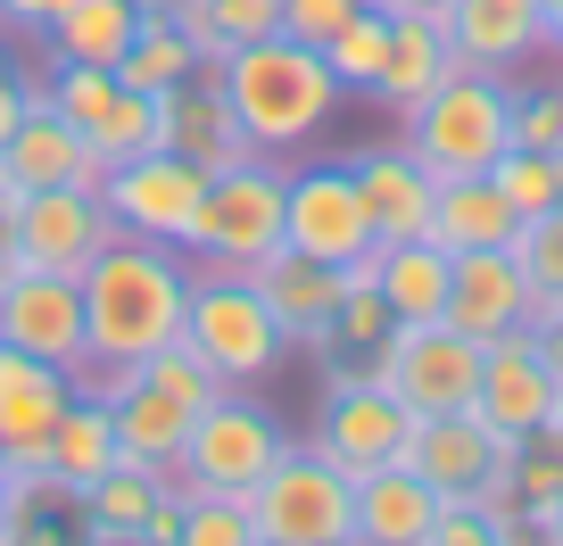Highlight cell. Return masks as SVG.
<instances>
[{
  "mask_svg": "<svg viewBox=\"0 0 563 546\" xmlns=\"http://www.w3.org/2000/svg\"><path fill=\"white\" fill-rule=\"evenodd\" d=\"M431 513H440V489L406 464H382L356 480V546H422Z\"/></svg>",
  "mask_w": 563,
  "mask_h": 546,
  "instance_id": "cell-26",
  "label": "cell"
},
{
  "mask_svg": "<svg viewBox=\"0 0 563 546\" xmlns=\"http://www.w3.org/2000/svg\"><path fill=\"white\" fill-rule=\"evenodd\" d=\"M522 522H530V538H547V546H563V497H555V505H547V513H522Z\"/></svg>",
  "mask_w": 563,
  "mask_h": 546,
  "instance_id": "cell-47",
  "label": "cell"
},
{
  "mask_svg": "<svg viewBox=\"0 0 563 546\" xmlns=\"http://www.w3.org/2000/svg\"><path fill=\"white\" fill-rule=\"evenodd\" d=\"M547 431H555V439H563V389H555V414H547Z\"/></svg>",
  "mask_w": 563,
  "mask_h": 546,
  "instance_id": "cell-52",
  "label": "cell"
},
{
  "mask_svg": "<svg viewBox=\"0 0 563 546\" xmlns=\"http://www.w3.org/2000/svg\"><path fill=\"white\" fill-rule=\"evenodd\" d=\"M539 42L563 58V0H539Z\"/></svg>",
  "mask_w": 563,
  "mask_h": 546,
  "instance_id": "cell-48",
  "label": "cell"
},
{
  "mask_svg": "<svg viewBox=\"0 0 563 546\" xmlns=\"http://www.w3.org/2000/svg\"><path fill=\"white\" fill-rule=\"evenodd\" d=\"M555 389H563V372L547 365V348H539V332H497V339H481V389H473V414L497 431L506 447H522V439H539L547 431V414H555Z\"/></svg>",
  "mask_w": 563,
  "mask_h": 546,
  "instance_id": "cell-14",
  "label": "cell"
},
{
  "mask_svg": "<svg viewBox=\"0 0 563 546\" xmlns=\"http://www.w3.org/2000/svg\"><path fill=\"white\" fill-rule=\"evenodd\" d=\"M150 9H158V0H150Z\"/></svg>",
  "mask_w": 563,
  "mask_h": 546,
  "instance_id": "cell-55",
  "label": "cell"
},
{
  "mask_svg": "<svg viewBox=\"0 0 563 546\" xmlns=\"http://www.w3.org/2000/svg\"><path fill=\"white\" fill-rule=\"evenodd\" d=\"M67 398H75V372H58V365H42V356L0 339V456H9V472H34L42 464Z\"/></svg>",
  "mask_w": 563,
  "mask_h": 546,
  "instance_id": "cell-17",
  "label": "cell"
},
{
  "mask_svg": "<svg viewBox=\"0 0 563 546\" xmlns=\"http://www.w3.org/2000/svg\"><path fill=\"white\" fill-rule=\"evenodd\" d=\"M514 149H563V83L514 91Z\"/></svg>",
  "mask_w": 563,
  "mask_h": 546,
  "instance_id": "cell-40",
  "label": "cell"
},
{
  "mask_svg": "<svg viewBox=\"0 0 563 546\" xmlns=\"http://www.w3.org/2000/svg\"><path fill=\"white\" fill-rule=\"evenodd\" d=\"M91 389H100L108 414H117V456L175 472V464H183V439H191V423H199V405H183L175 389L150 381L141 365H124V372H91Z\"/></svg>",
  "mask_w": 563,
  "mask_h": 546,
  "instance_id": "cell-15",
  "label": "cell"
},
{
  "mask_svg": "<svg viewBox=\"0 0 563 546\" xmlns=\"http://www.w3.org/2000/svg\"><path fill=\"white\" fill-rule=\"evenodd\" d=\"M489 182L514 199V215H539V208H555L563 199V166H555V149H497V166H489Z\"/></svg>",
  "mask_w": 563,
  "mask_h": 546,
  "instance_id": "cell-35",
  "label": "cell"
},
{
  "mask_svg": "<svg viewBox=\"0 0 563 546\" xmlns=\"http://www.w3.org/2000/svg\"><path fill=\"white\" fill-rule=\"evenodd\" d=\"M290 456V431L265 414L249 389H224V398L199 405L191 439H183V464H175V489H224V497H249L274 464Z\"/></svg>",
  "mask_w": 563,
  "mask_h": 546,
  "instance_id": "cell-7",
  "label": "cell"
},
{
  "mask_svg": "<svg viewBox=\"0 0 563 546\" xmlns=\"http://www.w3.org/2000/svg\"><path fill=\"white\" fill-rule=\"evenodd\" d=\"M141 546H183V497H166V505L141 522Z\"/></svg>",
  "mask_w": 563,
  "mask_h": 546,
  "instance_id": "cell-45",
  "label": "cell"
},
{
  "mask_svg": "<svg viewBox=\"0 0 563 546\" xmlns=\"http://www.w3.org/2000/svg\"><path fill=\"white\" fill-rule=\"evenodd\" d=\"M0 182L9 191H51V182H100V158H91V142L75 133L67 116H58L51 100L25 108V124L9 133V149H0Z\"/></svg>",
  "mask_w": 563,
  "mask_h": 546,
  "instance_id": "cell-22",
  "label": "cell"
},
{
  "mask_svg": "<svg viewBox=\"0 0 563 546\" xmlns=\"http://www.w3.org/2000/svg\"><path fill=\"white\" fill-rule=\"evenodd\" d=\"M141 25V0H58L51 34V67H117L124 42Z\"/></svg>",
  "mask_w": 563,
  "mask_h": 546,
  "instance_id": "cell-30",
  "label": "cell"
},
{
  "mask_svg": "<svg viewBox=\"0 0 563 546\" xmlns=\"http://www.w3.org/2000/svg\"><path fill=\"white\" fill-rule=\"evenodd\" d=\"M323 58H332L340 91H373V75H382V58H389V9H373V0H365V9L323 42Z\"/></svg>",
  "mask_w": 563,
  "mask_h": 546,
  "instance_id": "cell-34",
  "label": "cell"
},
{
  "mask_svg": "<svg viewBox=\"0 0 563 546\" xmlns=\"http://www.w3.org/2000/svg\"><path fill=\"white\" fill-rule=\"evenodd\" d=\"M58 18V0H0V25H18V34H42Z\"/></svg>",
  "mask_w": 563,
  "mask_h": 546,
  "instance_id": "cell-46",
  "label": "cell"
},
{
  "mask_svg": "<svg viewBox=\"0 0 563 546\" xmlns=\"http://www.w3.org/2000/svg\"><path fill=\"white\" fill-rule=\"evenodd\" d=\"M506 489H514L522 513H547L563 497V439H555V431H539V439H522L506 456Z\"/></svg>",
  "mask_w": 563,
  "mask_h": 546,
  "instance_id": "cell-37",
  "label": "cell"
},
{
  "mask_svg": "<svg viewBox=\"0 0 563 546\" xmlns=\"http://www.w3.org/2000/svg\"><path fill=\"white\" fill-rule=\"evenodd\" d=\"M389 299H382V282H373V248L349 265V282H340V315H332V348L323 356H340V365H365L373 348L389 339Z\"/></svg>",
  "mask_w": 563,
  "mask_h": 546,
  "instance_id": "cell-32",
  "label": "cell"
},
{
  "mask_svg": "<svg viewBox=\"0 0 563 546\" xmlns=\"http://www.w3.org/2000/svg\"><path fill=\"white\" fill-rule=\"evenodd\" d=\"M539 315V290H530L522 257L514 248H464L448 265V323L473 339H497V332H522Z\"/></svg>",
  "mask_w": 563,
  "mask_h": 546,
  "instance_id": "cell-19",
  "label": "cell"
},
{
  "mask_svg": "<svg viewBox=\"0 0 563 546\" xmlns=\"http://www.w3.org/2000/svg\"><path fill=\"white\" fill-rule=\"evenodd\" d=\"M208 18H216V42H257V34H274L282 25V0H208Z\"/></svg>",
  "mask_w": 563,
  "mask_h": 546,
  "instance_id": "cell-42",
  "label": "cell"
},
{
  "mask_svg": "<svg viewBox=\"0 0 563 546\" xmlns=\"http://www.w3.org/2000/svg\"><path fill=\"white\" fill-rule=\"evenodd\" d=\"M448 25V51H456V67H522L530 51H547L539 42V0H448L440 9Z\"/></svg>",
  "mask_w": 563,
  "mask_h": 546,
  "instance_id": "cell-23",
  "label": "cell"
},
{
  "mask_svg": "<svg viewBox=\"0 0 563 546\" xmlns=\"http://www.w3.org/2000/svg\"><path fill=\"white\" fill-rule=\"evenodd\" d=\"M84 142H91V158H100V166H124V158H141V149H158V100L117 83V100L100 108V124H91Z\"/></svg>",
  "mask_w": 563,
  "mask_h": 546,
  "instance_id": "cell-33",
  "label": "cell"
},
{
  "mask_svg": "<svg viewBox=\"0 0 563 546\" xmlns=\"http://www.w3.org/2000/svg\"><path fill=\"white\" fill-rule=\"evenodd\" d=\"M398 124H406V149H415L440 182L448 175H489L497 149L514 142V83L489 75V67H448L440 91Z\"/></svg>",
  "mask_w": 563,
  "mask_h": 546,
  "instance_id": "cell-4",
  "label": "cell"
},
{
  "mask_svg": "<svg viewBox=\"0 0 563 546\" xmlns=\"http://www.w3.org/2000/svg\"><path fill=\"white\" fill-rule=\"evenodd\" d=\"M456 67V51H448V25L440 18H389V58L382 75H373V100L389 108V116H415L431 91H440V75Z\"/></svg>",
  "mask_w": 563,
  "mask_h": 546,
  "instance_id": "cell-25",
  "label": "cell"
},
{
  "mask_svg": "<svg viewBox=\"0 0 563 546\" xmlns=\"http://www.w3.org/2000/svg\"><path fill=\"white\" fill-rule=\"evenodd\" d=\"M0 67H9V42H0Z\"/></svg>",
  "mask_w": 563,
  "mask_h": 546,
  "instance_id": "cell-53",
  "label": "cell"
},
{
  "mask_svg": "<svg viewBox=\"0 0 563 546\" xmlns=\"http://www.w3.org/2000/svg\"><path fill=\"white\" fill-rule=\"evenodd\" d=\"M257 299L274 307V323L290 332V348H332V315H340V282H349V265H323V257H299V248H274V257L241 265Z\"/></svg>",
  "mask_w": 563,
  "mask_h": 546,
  "instance_id": "cell-18",
  "label": "cell"
},
{
  "mask_svg": "<svg viewBox=\"0 0 563 546\" xmlns=\"http://www.w3.org/2000/svg\"><path fill=\"white\" fill-rule=\"evenodd\" d=\"M166 497H175V472L117 456L84 497H75V522H84V538H91V546H141V522H150Z\"/></svg>",
  "mask_w": 563,
  "mask_h": 546,
  "instance_id": "cell-24",
  "label": "cell"
},
{
  "mask_svg": "<svg viewBox=\"0 0 563 546\" xmlns=\"http://www.w3.org/2000/svg\"><path fill=\"white\" fill-rule=\"evenodd\" d=\"M199 67H208V58L183 42V25L141 0V25H133V42H124V58H117V83L124 91H166V83H183V75H199Z\"/></svg>",
  "mask_w": 563,
  "mask_h": 546,
  "instance_id": "cell-31",
  "label": "cell"
},
{
  "mask_svg": "<svg viewBox=\"0 0 563 546\" xmlns=\"http://www.w3.org/2000/svg\"><path fill=\"white\" fill-rule=\"evenodd\" d=\"M356 9H365V0H282V34H299V42H316V51H323Z\"/></svg>",
  "mask_w": 563,
  "mask_h": 546,
  "instance_id": "cell-41",
  "label": "cell"
},
{
  "mask_svg": "<svg viewBox=\"0 0 563 546\" xmlns=\"http://www.w3.org/2000/svg\"><path fill=\"white\" fill-rule=\"evenodd\" d=\"M282 182H290V166L265 158V149L216 166L183 248H191L199 265H257V257H274L282 248Z\"/></svg>",
  "mask_w": 563,
  "mask_h": 546,
  "instance_id": "cell-6",
  "label": "cell"
},
{
  "mask_svg": "<svg viewBox=\"0 0 563 546\" xmlns=\"http://www.w3.org/2000/svg\"><path fill=\"white\" fill-rule=\"evenodd\" d=\"M506 456L514 447L481 423L473 405H456V414H415V439H406V472H422L440 497H481L506 472Z\"/></svg>",
  "mask_w": 563,
  "mask_h": 546,
  "instance_id": "cell-16",
  "label": "cell"
},
{
  "mask_svg": "<svg viewBox=\"0 0 563 546\" xmlns=\"http://www.w3.org/2000/svg\"><path fill=\"white\" fill-rule=\"evenodd\" d=\"M175 497H183V546H257L249 497H224V489H175Z\"/></svg>",
  "mask_w": 563,
  "mask_h": 546,
  "instance_id": "cell-36",
  "label": "cell"
},
{
  "mask_svg": "<svg viewBox=\"0 0 563 546\" xmlns=\"http://www.w3.org/2000/svg\"><path fill=\"white\" fill-rule=\"evenodd\" d=\"M183 307H191V265L166 241H117L84 265V339L91 372H124L141 356H158L166 339H183Z\"/></svg>",
  "mask_w": 563,
  "mask_h": 546,
  "instance_id": "cell-1",
  "label": "cell"
},
{
  "mask_svg": "<svg viewBox=\"0 0 563 546\" xmlns=\"http://www.w3.org/2000/svg\"><path fill=\"white\" fill-rule=\"evenodd\" d=\"M100 199H108V215H117V232L183 248L199 199H208V166L158 142V149H141V158H124V166H100Z\"/></svg>",
  "mask_w": 563,
  "mask_h": 546,
  "instance_id": "cell-10",
  "label": "cell"
},
{
  "mask_svg": "<svg viewBox=\"0 0 563 546\" xmlns=\"http://www.w3.org/2000/svg\"><path fill=\"white\" fill-rule=\"evenodd\" d=\"M365 372L389 398H406V414H456L481 389V339L456 332L448 315L440 323H389V339L365 356Z\"/></svg>",
  "mask_w": 563,
  "mask_h": 546,
  "instance_id": "cell-8",
  "label": "cell"
},
{
  "mask_svg": "<svg viewBox=\"0 0 563 546\" xmlns=\"http://www.w3.org/2000/svg\"><path fill=\"white\" fill-rule=\"evenodd\" d=\"M0 339L42 365L91 381V339H84V282L42 274V265H0Z\"/></svg>",
  "mask_w": 563,
  "mask_h": 546,
  "instance_id": "cell-11",
  "label": "cell"
},
{
  "mask_svg": "<svg viewBox=\"0 0 563 546\" xmlns=\"http://www.w3.org/2000/svg\"><path fill=\"white\" fill-rule=\"evenodd\" d=\"M42 100H51L58 116L75 124V133H91V124H100V108L117 100V67H51Z\"/></svg>",
  "mask_w": 563,
  "mask_h": 546,
  "instance_id": "cell-39",
  "label": "cell"
},
{
  "mask_svg": "<svg viewBox=\"0 0 563 546\" xmlns=\"http://www.w3.org/2000/svg\"><path fill=\"white\" fill-rule=\"evenodd\" d=\"M249 530L257 546H356V480L316 447H290L249 489Z\"/></svg>",
  "mask_w": 563,
  "mask_h": 546,
  "instance_id": "cell-5",
  "label": "cell"
},
{
  "mask_svg": "<svg viewBox=\"0 0 563 546\" xmlns=\"http://www.w3.org/2000/svg\"><path fill=\"white\" fill-rule=\"evenodd\" d=\"M514 232H522V215H514V199L489 175H448L440 199H431V241L448 257H464V248H514Z\"/></svg>",
  "mask_w": 563,
  "mask_h": 546,
  "instance_id": "cell-28",
  "label": "cell"
},
{
  "mask_svg": "<svg viewBox=\"0 0 563 546\" xmlns=\"http://www.w3.org/2000/svg\"><path fill=\"white\" fill-rule=\"evenodd\" d=\"M0 472H9V456H0Z\"/></svg>",
  "mask_w": 563,
  "mask_h": 546,
  "instance_id": "cell-54",
  "label": "cell"
},
{
  "mask_svg": "<svg viewBox=\"0 0 563 546\" xmlns=\"http://www.w3.org/2000/svg\"><path fill=\"white\" fill-rule=\"evenodd\" d=\"M514 257H522V274H530L539 299H563V199H555V208H539V215H522Z\"/></svg>",
  "mask_w": 563,
  "mask_h": 546,
  "instance_id": "cell-38",
  "label": "cell"
},
{
  "mask_svg": "<svg viewBox=\"0 0 563 546\" xmlns=\"http://www.w3.org/2000/svg\"><path fill=\"white\" fill-rule=\"evenodd\" d=\"M42 100V83H25L18 67H0V149H9V133L25 124V108Z\"/></svg>",
  "mask_w": 563,
  "mask_h": 546,
  "instance_id": "cell-43",
  "label": "cell"
},
{
  "mask_svg": "<svg viewBox=\"0 0 563 546\" xmlns=\"http://www.w3.org/2000/svg\"><path fill=\"white\" fill-rule=\"evenodd\" d=\"M117 241V215H108L100 182H51V191H18V241L9 265H42V274H75Z\"/></svg>",
  "mask_w": 563,
  "mask_h": 546,
  "instance_id": "cell-12",
  "label": "cell"
},
{
  "mask_svg": "<svg viewBox=\"0 0 563 546\" xmlns=\"http://www.w3.org/2000/svg\"><path fill=\"white\" fill-rule=\"evenodd\" d=\"M282 248L323 265H356L373 248V215L356 191V166H299L282 182Z\"/></svg>",
  "mask_w": 563,
  "mask_h": 546,
  "instance_id": "cell-13",
  "label": "cell"
},
{
  "mask_svg": "<svg viewBox=\"0 0 563 546\" xmlns=\"http://www.w3.org/2000/svg\"><path fill=\"white\" fill-rule=\"evenodd\" d=\"M9 241H18V191L0 182V265H9Z\"/></svg>",
  "mask_w": 563,
  "mask_h": 546,
  "instance_id": "cell-49",
  "label": "cell"
},
{
  "mask_svg": "<svg viewBox=\"0 0 563 546\" xmlns=\"http://www.w3.org/2000/svg\"><path fill=\"white\" fill-rule=\"evenodd\" d=\"M530 332H539V348H547V365L563 372V299H539V315H530Z\"/></svg>",
  "mask_w": 563,
  "mask_h": 546,
  "instance_id": "cell-44",
  "label": "cell"
},
{
  "mask_svg": "<svg viewBox=\"0 0 563 546\" xmlns=\"http://www.w3.org/2000/svg\"><path fill=\"white\" fill-rule=\"evenodd\" d=\"M150 100H158V142L183 149V158H199L208 175H216V166H232V158H249V133L232 124L216 67H208V75H183V83L150 91Z\"/></svg>",
  "mask_w": 563,
  "mask_h": 546,
  "instance_id": "cell-20",
  "label": "cell"
},
{
  "mask_svg": "<svg viewBox=\"0 0 563 546\" xmlns=\"http://www.w3.org/2000/svg\"><path fill=\"white\" fill-rule=\"evenodd\" d=\"M448 248L422 232V241H373V282H382L389 315L398 323H440L448 315Z\"/></svg>",
  "mask_w": 563,
  "mask_h": 546,
  "instance_id": "cell-29",
  "label": "cell"
},
{
  "mask_svg": "<svg viewBox=\"0 0 563 546\" xmlns=\"http://www.w3.org/2000/svg\"><path fill=\"white\" fill-rule=\"evenodd\" d=\"M406 439H415V414L406 398H389L365 365H340L323 372V414H316V456H332L349 480L382 472V464H406Z\"/></svg>",
  "mask_w": 563,
  "mask_h": 546,
  "instance_id": "cell-9",
  "label": "cell"
},
{
  "mask_svg": "<svg viewBox=\"0 0 563 546\" xmlns=\"http://www.w3.org/2000/svg\"><path fill=\"white\" fill-rule=\"evenodd\" d=\"M216 83H224V108L249 133V149H265V158L316 142L323 124H332V108H340L332 58H323L316 42L282 34V25L257 34V42H232V51L216 58Z\"/></svg>",
  "mask_w": 563,
  "mask_h": 546,
  "instance_id": "cell-2",
  "label": "cell"
},
{
  "mask_svg": "<svg viewBox=\"0 0 563 546\" xmlns=\"http://www.w3.org/2000/svg\"><path fill=\"white\" fill-rule=\"evenodd\" d=\"M117 464V414H108V398L91 381H75V398H67V414H58V431H51V447H42V472L58 480L67 497H84L91 480Z\"/></svg>",
  "mask_w": 563,
  "mask_h": 546,
  "instance_id": "cell-27",
  "label": "cell"
},
{
  "mask_svg": "<svg viewBox=\"0 0 563 546\" xmlns=\"http://www.w3.org/2000/svg\"><path fill=\"white\" fill-rule=\"evenodd\" d=\"M183 339L208 356V372L224 389H265L290 356V332L274 323V307L257 299L241 265H208L191 274V307H183Z\"/></svg>",
  "mask_w": 563,
  "mask_h": 546,
  "instance_id": "cell-3",
  "label": "cell"
},
{
  "mask_svg": "<svg viewBox=\"0 0 563 546\" xmlns=\"http://www.w3.org/2000/svg\"><path fill=\"white\" fill-rule=\"evenodd\" d=\"M373 9H389V18H406V9H415V18H440L448 0H373Z\"/></svg>",
  "mask_w": 563,
  "mask_h": 546,
  "instance_id": "cell-50",
  "label": "cell"
},
{
  "mask_svg": "<svg viewBox=\"0 0 563 546\" xmlns=\"http://www.w3.org/2000/svg\"><path fill=\"white\" fill-rule=\"evenodd\" d=\"M356 191H365L373 241H422V232H431L440 175H431L406 142H389V149H365V158H356Z\"/></svg>",
  "mask_w": 563,
  "mask_h": 546,
  "instance_id": "cell-21",
  "label": "cell"
},
{
  "mask_svg": "<svg viewBox=\"0 0 563 546\" xmlns=\"http://www.w3.org/2000/svg\"><path fill=\"white\" fill-rule=\"evenodd\" d=\"M0 546H9V472H0Z\"/></svg>",
  "mask_w": 563,
  "mask_h": 546,
  "instance_id": "cell-51",
  "label": "cell"
}]
</instances>
